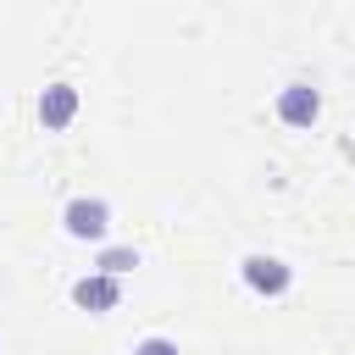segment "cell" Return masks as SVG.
Listing matches in <instances>:
<instances>
[{
	"label": "cell",
	"instance_id": "6da1fadb",
	"mask_svg": "<svg viewBox=\"0 0 355 355\" xmlns=\"http://www.w3.org/2000/svg\"><path fill=\"white\" fill-rule=\"evenodd\" d=\"M61 227H67V239L105 244V233H111V205H105L100 194H78V200H67V211H61Z\"/></svg>",
	"mask_w": 355,
	"mask_h": 355
},
{
	"label": "cell",
	"instance_id": "5b68a950",
	"mask_svg": "<svg viewBox=\"0 0 355 355\" xmlns=\"http://www.w3.org/2000/svg\"><path fill=\"white\" fill-rule=\"evenodd\" d=\"M72 116H78V89H72V83H44V94H39V122H44V133L72 128Z\"/></svg>",
	"mask_w": 355,
	"mask_h": 355
},
{
	"label": "cell",
	"instance_id": "52a82bcc",
	"mask_svg": "<svg viewBox=\"0 0 355 355\" xmlns=\"http://www.w3.org/2000/svg\"><path fill=\"white\" fill-rule=\"evenodd\" d=\"M128 355H178V338H166V333H150V338H139Z\"/></svg>",
	"mask_w": 355,
	"mask_h": 355
},
{
	"label": "cell",
	"instance_id": "3957f363",
	"mask_svg": "<svg viewBox=\"0 0 355 355\" xmlns=\"http://www.w3.org/2000/svg\"><path fill=\"white\" fill-rule=\"evenodd\" d=\"M239 277H244V288H250V294L277 300V294H288L294 266H288L283 255H244V261H239Z\"/></svg>",
	"mask_w": 355,
	"mask_h": 355
},
{
	"label": "cell",
	"instance_id": "277c9868",
	"mask_svg": "<svg viewBox=\"0 0 355 355\" xmlns=\"http://www.w3.org/2000/svg\"><path fill=\"white\" fill-rule=\"evenodd\" d=\"M116 300H122V283H116L111 272H83V277L72 283V305H78V311H89V316L116 311Z\"/></svg>",
	"mask_w": 355,
	"mask_h": 355
},
{
	"label": "cell",
	"instance_id": "8992f818",
	"mask_svg": "<svg viewBox=\"0 0 355 355\" xmlns=\"http://www.w3.org/2000/svg\"><path fill=\"white\" fill-rule=\"evenodd\" d=\"M139 266V250L133 244H105L100 255H94V272H111V277H122V272H133Z\"/></svg>",
	"mask_w": 355,
	"mask_h": 355
},
{
	"label": "cell",
	"instance_id": "7a4b0ae2",
	"mask_svg": "<svg viewBox=\"0 0 355 355\" xmlns=\"http://www.w3.org/2000/svg\"><path fill=\"white\" fill-rule=\"evenodd\" d=\"M272 111H277V122H283V128H316V116H322V89H316V83H305V78H294V83H283V89H277Z\"/></svg>",
	"mask_w": 355,
	"mask_h": 355
}]
</instances>
